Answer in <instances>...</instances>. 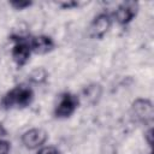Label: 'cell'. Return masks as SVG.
<instances>
[{
	"mask_svg": "<svg viewBox=\"0 0 154 154\" xmlns=\"http://www.w3.org/2000/svg\"><path fill=\"white\" fill-rule=\"evenodd\" d=\"M146 138H147V142H148V144L152 147V143H153V141H152V137H153V129L152 128H149L148 129V131L146 132Z\"/></svg>",
	"mask_w": 154,
	"mask_h": 154,
	"instance_id": "cell-14",
	"label": "cell"
},
{
	"mask_svg": "<svg viewBox=\"0 0 154 154\" xmlns=\"http://www.w3.org/2000/svg\"><path fill=\"white\" fill-rule=\"evenodd\" d=\"M32 100H34V91L31 90V88L26 85H17L4 95L1 100V105L5 108L26 107L32 102Z\"/></svg>",
	"mask_w": 154,
	"mask_h": 154,
	"instance_id": "cell-1",
	"label": "cell"
},
{
	"mask_svg": "<svg viewBox=\"0 0 154 154\" xmlns=\"http://www.w3.org/2000/svg\"><path fill=\"white\" fill-rule=\"evenodd\" d=\"M101 94H102V88L97 83H93V84L85 87L83 90V96H84L85 101H88L90 105L96 103L100 100Z\"/></svg>",
	"mask_w": 154,
	"mask_h": 154,
	"instance_id": "cell-9",
	"label": "cell"
},
{
	"mask_svg": "<svg viewBox=\"0 0 154 154\" xmlns=\"http://www.w3.org/2000/svg\"><path fill=\"white\" fill-rule=\"evenodd\" d=\"M37 154H60V152L54 146H45L38 149Z\"/></svg>",
	"mask_w": 154,
	"mask_h": 154,
	"instance_id": "cell-11",
	"label": "cell"
},
{
	"mask_svg": "<svg viewBox=\"0 0 154 154\" xmlns=\"http://www.w3.org/2000/svg\"><path fill=\"white\" fill-rule=\"evenodd\" d=\"M137 11H138V4L136 1H124L117 7L114 12L116 20L119 24L125 25L134 19V17L137 14Z\"/></svg>",
	"mask_w": 154,
	"mask_h": 154,
	"instance_id": "cell-7",
	"label": "cell"
},
{
	"mask_svg": "<svg viewBox=\"0 0 154 154\" xmlns=\"http://www.w3.org/2000/svg\"><path fill=\"white\" fill-rule=\"evenodd\" d=\"M16 41L13 48H12V58L13 61L18 66H23L26 64V61L30 58L31 54V47H30V40L25 38L23 36H16V38H12Z\"/></svg>",
	"mask_w": 154,
	"mask_h": 154,
	"instance_id": "cell-3",
	"label": "cell"
},
{
	"mask_svg": "<svg viewBox=\"0 0 154 154\" xmlns=\"http://www.w3.org/2000/svg\"><path fill=\"white\" fill-rule=\"evenodd\" d=\"M131 116L142 124H150L154 118V108L149 100L137 99L131 105Z\"/></svg>",
	"mask_w": 154,
	"mask_h": 154,
	"instance_id": "cell-2",
	"label": "cell"
},
{
	"mask_svg": "<svg viewBox=\"0 0 154 154\" xmlns=\"http://www.w3.org/2000/svg\"><path fill=\"white\" fill-rule=\"evenodd\" d=\"M77 5H78L77 2H64V4H61L63 7H67V8H70L72 6H77Z\"/></svg>",
	"mask_w": 154,
	"mask_h": 154,
	"instance_id": "cell-15",
	"label": "cell"
},
{
	"mask_svg": "<svg viewBox=\"0 0 154 154\" xmlns=\"http://www.w3.org/2000/svg\"><path fill=\"white\" fill-rule=\"evenodd\" d=\"M30 47H31V52L36 54H46L55 47V43L52 37L46 35H40L30 38Z\"/></svg>",
	"mask_w": 154,
	"mask_h": 154,
	"instance_id": "cell-8",
	"label": "cell"
},
{
	"mask_svg": "<svg viewBox=\"0 0 154 154\" xmlns=\"http://www.w3.org/2000/svg\"><path fill=\"white\" fill-rule=\"evenodd\" d=\"M12 7H14L16 10H23L26 8L31 5V1H11L10 2Z\"/></svg>",
	"mask_w": 154,
	"mask_h": 154,
	"instance_id": "cell-13",
	"label": "cell"
},
{
	"mask_svg": "<svg viewBox=\"0 0 154 154\" xmlns=\"http://www.w3.org/2000/svg\"><path fill=\"white\" fill-rule=\"evenodd\" d=\"M112 25V18L108 13L97 14L89 26V35L93 38H102Z\"/></svg>",
	"mask_w": 154,
	"mask_h": 154,
	"instance_id": "cell-5",
	"label": "cell"
},
{
	"mask_svg": "<svg viewBox=\"0 0 154 154\" xmlns=\"http://www.w3.org/2000/svg\"><path fill=\"white\" fill-rule=\"evenodd\" d=\"M11 150V143L6 140L0 138V154H8Z\"/></svg>",
	"mask_w": 154,
	"mask_h": 154,
	"instance_id": "cell-12",
	"label": "cell"
},
{
	"mask_svg": "<svg viewBox=\"0 0 154 154\" xmlns=\"http://www.w3.org/2000/svg\"><path fill=\"white\" fill-rule=\"evenodd\" d=\"M46 77H47V73H46V71L43 69H36V70H34L31 72V79L34 82H36V83L45 81Z\"/></svg>",
	"mask_w": 154,
	"mask_h": 154,
	"instance_id": "cell-10",
	"label": "cell"
},
{
	"mask_svg": "<svg viewBox=\"0 0 154 154\" xmlns=\"http://www.w3.org/2000/svg\"><path fill=\"white\" fill-rule=\"evenodd\" d=\"M79 100L75 94L71 93H63L59 97V102L55 107L54 114L58 118H67L70 117L76 108L78 107Z\"/></svg>",
	"mask_w": 154,
	"mask_h": 154,
	"instance_id": "cell-4",
	"label": "cell"
},
{
	"mask_svg": "<svg viewBox=\"0 0 154 154\" xmlns=\"http://www.w3.org/2000/svg\"><path fill=\"white\" fill-rule=\"evenodd\" d=\"M47 141V132L42 129H30L22 135V143L28 149L41 148Z\"/></svg>",
	"mask_w": 154,
	"mask_h": 154,
	"instance_id": "cell-6",
	"label": "cell"
}]
</instances>
